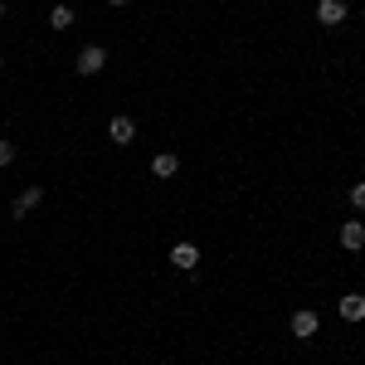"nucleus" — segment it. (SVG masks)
<instances>
[{"label":"nucleus","instance_id":"obj_15","mask_svg":"<svg viewBox=\"0 0 365 365\" xmlns=\"http://www.w3.org/2000/svg\"><path fill=\"white\" fill-rule=\"evenodd\" d=\"M0 73H5V63H0Z\"/></svg>","mask_w":365,"mask_h":365},{"label":"nucleus","instance_id":"obj_2","mask_svg":"<svg viewBox=\"0 0 365 365\" xmlns=\"http://www.w3.org/2000/svg\"><path fill=\"white\" fill-rule=\"evenodd\" d=\"M317 331H322V317H317V307L292 312V336H297V341H312Z\"/></svg>","mask_w":365,"mask_h":365},{"label":"nucleus","instance_id":"obj_4","mask_svg":"<svg viewBox=\"0 0 365 365\" xmlns=\"http://www.w3.org/2000/svg\"><path fill=\"white\" fill-rule=\"evenodd\" d=\"M108 137H113L117 146H132V141H137V122H132L127 113H117L113 122H108Z\"/></svg>","mask_w":365,"mask_h":365},{"label":"nucleus","instance_id":"obj_3","mask_svg":"<svg viewBox=\"0 0 365 365\" xmlns=\"http://www.w3.org/2000/svg\"><path fill=\"white\" fill-rule=\"evenodd\" d=\"M170 268H180V273H195V268H200V249L190 244V239L170 249Z\"/></svg>","mask_w":365,"mask_h":365},{"label":"nucleus","instance_id":"obj_14","mask_svg":"<svg viewBox=\"0 0 365 365\" xmlns=\"http://www.w3.org/2000/svg\"><path fill=\"white\" fill-rule=\"evenodd\" d=\"M0 20H5V5H0Z\"/></svg>","mask_w":365,"mask_h":365},{"label":"nucleus","instance_id":"obj_8","mask_svg":"<svg viewBox=\"0 0 365 365\" xmlns=\"http://www.w3.org/2000/svg\"><path fill=\"white\" fill-rule=\"evenodd\" d=\"M39 200H44V185H25V190H20V200H15V210H10V215H15V220H25L29 210H34V205H39Z\"/></svg>","mask_w":365,"mask_h":365},{"label":"nucleus","instance_id":"obj_1","mask_svg":"<svg viewBox=\"0 0 365 365\" xmlns=\"http://www.w3.org/2000/svg\"><path fill=\"white\" fill-rule=\"evenodd\" d=\"M103 68H108V49H103V44H83V49H78V73H83V78H98Z\"/></svg>","mask_w":365,"mask_h":365},{"label":"nucleus","instance_id":"obj_7","mask_svg":"<svg viewBox=\"0 0 365 365\" xmlns=\"http://www.w3.org/2000/svg\"><path fill=\"white\" fill-rule=\"evenodd\" d=\"M336 239H341V249L361 253V249H365V225H361V220H351V225H341V234H336Z\"/></svg>","mask_w":365,"mask_h":365},{"label":"nucleus","instance_id":"obj_6","mask_svg":"<svg viewBox=\"0 0 365 365\" xmlns=\"http://www.w3.org/2000/svg\"><path fill=\"white\" fill-rule=\"evenodd\" d=\"M175 170H180V156H175V151H156V156H151V175H156V180H170Z\"/></svg>","mask_w":365,"mask_h":365},{"label":"nucleus","instance_id":"obj_5","mask_svg":"<svg viewBox=\"0 0 365 365\" xmlns=\"http://www.w3.org/2000/svg\"><path fill=\"white\" fill-rule=\"evenodd\" d=\"M341 20H346V5H341V0H317V25L336 29Z\"/></svg>","mask_w":365,"mask_h":365},{"label":"nucleus","instance_id":"obj_10","mask_svg":"<svg viewBox=\"0 0 365 365\" xmlns=\"http://www.w3.org/2000/svg\"><path fill=\"white\" fill-rule=\"evenodd\" d=\"M49 29H73V10L68 5H54L49 10Z\"/></svg>","mask_w":365,"mask_h":365},{"label":"nucleus","instance_id":"obj_9","mask_svg":"<svg viewBox=\"0 0 365 365\" xmlns=\"http://www.w3.org/2000/svg\"><path fill=\"white\" fill-rule=\"evenodd\" d=\"M336 312L346 317V322H365V297L361 292H346V297L336 302Z\"/></svg>","mask_w":365,"mask_h":365},{"label":"nucleus","instance_id":"obj_11","mask_svg":"<svg viewBox=\"0 0 365 365\" xmlns=\"http://www.w3.org/2000/svg\"><path fill=\"white\" fill-rule=\"evenodd\" d=\"M351 205H356V210H365V180H361V185H351Z\"/></svg>","mask_w":365,"mask_h":365},{"label":"nucleus","instance_id":"obj_13","mask_svg":"<svg viewBox=\"0 0 365 365\" xmlns=\"http://www.w3.org/2000/svg\"><path fill=\"white\" fill-rule=\"evenodd\" d=\"M108 5H132V0H108Z\"/></svg>","mask_w":365,"mask_h":365},{"label":"nucleus","instance_id":"obj_12","mask_svg":"<svg viewBox=\"0 0 365 365\" xmlns=\"http://www.w3.org/2000/svg\"><path fill=\"white\" fill-rule=\"evenodd\" d=\"M10 161H15V146H10V141H0V166H10Z\"/></svg>","mask_w":365,"mask_h":365}]
</instances>
